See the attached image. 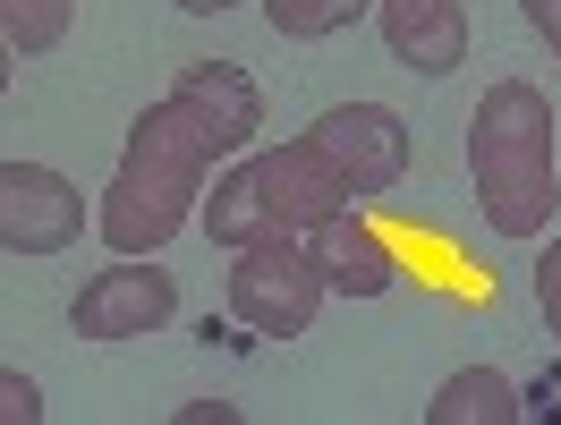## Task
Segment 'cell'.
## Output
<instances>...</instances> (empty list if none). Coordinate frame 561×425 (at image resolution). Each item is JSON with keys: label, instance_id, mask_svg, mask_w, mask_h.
I'll return each mask as SVG.
<instances>
[{"label": "cell", "instance_id": "1", "mask_svg": "<svg viewBox=\"0 0 561 425\" xmlns=\"http://www.w3.org/2000/svg\"><path fill=\"white\" fill-rule=\"evenodd\" d=\"M213 162H221V145L205 137V119L162 94V103H145L128 119V145H119V171H111L103 205H94V230H103L111 255H162L196 221L213 187Z\"/></svg>", "mask_w": 561, "mask_h": 425}, {"label": "cell", "instance_id": "2", "mask_svg": "<svg viewBox=\"0 0 561 425\" xmlns=\"http://www.w3.org/2000/svg\"><path fill=\"white\" fill-rule=\"evenodd\" d=\"M468 179L493 239H545L561 205L553 171V103L527 77H493L468 111Z\"/></svg>", "mask_w": 561, "mask_h": 425}, {"label": "cell", "instance_id": "3", "mask_svg": "<svg viewBox=\"0 0 561 425\" xmlns=\"http://www.w3.org/2000/svg\"><path fill=\"white\" fill-rule=\"evenodd\" d=\"M350 205H357V187L341 179V162L316 137H289V145H264V153H247L239 171L213 179L196 221H205L213 248H247V239H273V230L307 239L316 221H332Z\"/></svg>", "mask_w": 561, "mask_h": 425}, {"label": "cell", "instance_id": "4", "mask_svg": "<svg viewBox=\"0 0 561 425\" xmlns=\"http://www.w3.org/2000/svg\"><path fill=\"white\" fill-rule=\"evenodd\" d=\"M239 264H230V315L247 323V332H264V341H298V332H316L323 315V264L307 255V239L298 230H273V239H247V248H230Z\"/></svg>", "mask_w": 561, "mask_h": 425}, {"label": "cell", "instance_id": "5", "mask_svg": "<svg viewBox=\"0 0 561 425\" xmlns=\"http://www.w3.org/2000/svg\"><path fill=\"white\" fill-rule=\"evenodd\" d=\"M171 315H179V282L153 255H119L94 282H77L69 298L77 341H145V332H171Z\"/></svg>", "mask_w": 561, "mask_h": 425}, {"label": "cell", "instance_id": "6", "mask_svg": "<svg viewBox=\"0 0 561 425\" xmlns=\"http://www.w3.org/2000/svg\"><path fill=\"white\" fill-rule=\"evenodd\" d=\"M85 196L51 162H0V248L9 255H69L85 239Z\"/></svg>", "mask_w": 561, "mask_h": 425}, {"label": "cell", "instance_id": "7", "mask_svg": "<svg viewBox=\"0 0 561 425\" xmlns=\"http://www.w3.org/2000/svg\"><path fill=\"white\" fill-rule=\"evenodd\" d=\"M307 137L341 162V179H350L357 196H391V187L409 179V153H417V145H409V119L391 103H332Z\"/></svg>", "mask_w": 561, "mask_h": 425}, {"label": "cell", "instance_id": "8", "mask_svg": "<svg viewBox=\"0 0 561 425\" xmlns=\"http://www.w3.org/2000/svg\"><path fill=\"white\" fill-rule=\"evenodd\" d=\"M383 51L417 77H451L468 60V9L459 0H375Z\"/></svg>", "mask_w": 561, "mask_h": 425}, {"label": "cell", "instance_id": "9", "mask_svg": "<svg viewBox=\"0 0 561 425\" xmlns=\"http://www.w3.org/2000/svg\"><path fill=\"white\" fill-rule=\"evenodd\" d=\"M171 94L205 119V137L221 145V153H247L255 128H264V94H255V77H247L239 60H187Z\"/></svg>", "mask_w": 561, "mask_h": 425}, {"label": "cell", "instance_id": "10", "mask_svg": "<svg viewBox=\"0 0 561 425\" xmlns=\"http://www.w3.org/2000/svg\"><path fill=\"white\" fill-rule=\"evenodd\" d=\"M307 255L323 264V289H332V298H383V289L400 282L383 230H375V221H357V205L332 213V221H316V230H307Z\"/></svg>", "mask_w": 561, "mask_h": 425}, {"label": "cell", "instance_id": "11", "mask_svg": "<svg viewBox=\"0 0 561 425\" xmlns=\"http://www.w3.org/2000/svg\"><path fill=\"white\" fill-rule=\"evenodd\" d=\"M519 417H527V400L502 366H459V375H443V391L425 400V425H519Z\"/></svg>", "mask_w": 561, "mask_h": 425}, {"label": "cell", "instance_id": "12", "mask_svg": "<svg viewBox=\"0 0 561 425\" xmlns=\"http://www.w3.org/2000/svg\"><path fill=\"white\" fill-rule=\"evenodd\" d=\"M77 26V0H0V35L18 43V60H43L60 51Z\"/></svg>", "mask_w": 561, "mask_h": 425}, {"label": "cell", "instance_id": "13", "mask_svg": "<svg viewBox=\"0 0 561 425\" xmlns=\"http://www.w3.org/2000/svg\"><path fill=\"white\" fill-rule=\"evenodd\" d=\"M375 0H264V26L289 43H323V35H350Z\"/></svg>", "mask_w": 561, "mask_h": 425}, {"label": "cell", "instance_id": "14", "mask_svg": "<svg viewBox=\"0 0 561 425\" xmlns=\"http://www.w3.org/2000/svg\"><path fill=\"white\" fill-rule=\"evenodd\" d=\"M0 425H43V383L0 366Z\"/></svg>", "mask_w": 561, "mask_h": 425}, {"label": "cell", "instance_id": "15", "mask_svg": "<svg viewBox=\"0 0 561 425\" xmlns=\"http://www.w3.org/2000/svg\"><path fill=\"white\" fill-rule=\"evenodd\" d=\"M536 307H545V323H553V341H561V230H553V248L536 255Z\"/></svg>", "mask_w": 561, "mask_h": 425}, {"label": "cell", "instance_id": "16", "mask_svg": "<svg viewBox=\"0 0 561 425\" xmlns=\"http://www.w3.org/2000/svg\"><path fill=\"white\" fill-rule=\"evenodd\" d=\"M519 9H527V26H536V43L561 60V0H519Z\"/></svg>", "mask_w": 561, "mask_h": 425}, {"label": "cell", "instance_id": "17", "mask_svg": "<svg viewBox=\"0 0 561 425\" xmlns=\"http://www.w3.org/2000/svg\"><path fill=\"white\" fill-rule=\"evenodd\" d=\"M205 417H213V425H239V409H230V400H205V409H187L179 425H205Z\"/></svg>", "mask_w": 561, "mask_h": 425}, {"label": "cell", "instance_id": "18", "mask_svg": "<svg viewBox=\"0 0 561 425\" xmlns=\"http://www.w3.org/2000/svg\"><path fill=\"white\" fill-rule=\"evenodd\" d=\"M187 18H221V9H239V0H179Z\"/></svg>", "mask_w": 561, "mask_h": 425}, {"label": "cell", "instance_id": "19", "mask_svg": "<svg viewBox=\"0 0 561 425\" xmlns=\"http://www.w3.org/2000/svg\"><path fill=\"white\" fill-rule=\"evenodd\" d=\"M9 77H18V43L0 35V94H9Z\"/></svg>", "mask_w": 561, "mask_h": 425}]
</instances>
